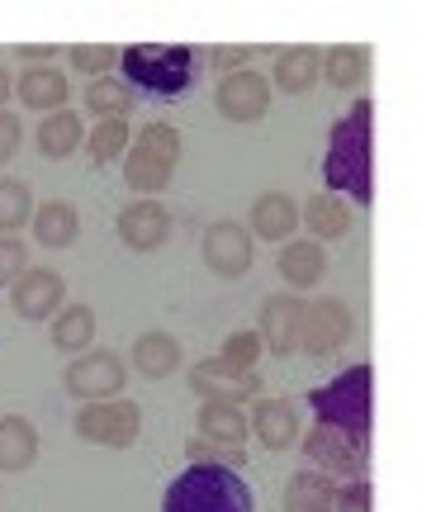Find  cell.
<instances>
[{
    "mask_svg": "<svg viewBox=\"0 0 436 512\" xmlns=\"http://www.w3.org/2000/svg\"><path fill=\"white\" fill-rule=\"evenodd\" d=\"M185 456H190V465H228V460H233V451L195 432V437L185 441Z\"/></svg>",
    "mask_w": 436,
    "mask_h": 512,
    "instance_id": "38",
    "label": "cell"
},
{
    "mask_svg": "<svg viewBox=\"0 0 436 512\" xmlns=\"http://www.w3.org/2000/svg\"><path fill=\"white\" fill-rule=\"evenodd\" d=\"M252 437L266 451H285L299 441V413L290 399H256L252 403Z\"/></svg>",
    "mask_w": 436,
    "mask_h": 512,
    "instance_id": "19",
    "label": "cell"
},
{
    "mask_svg": "<svg viewBox=\"0 0 436 512\" xmlns=\"http://www.w3.org/2000/svg\"><path fill=\"white\" fill-rule=\"evenodd\" d=\"M204 266L218 275V280H242V275L252 271V233L233 219H218L204 228Z\"/></svg>",
    "mask_w": 436,
    "mask_h": 512,
    "instance_id": "11",
    "label": "cell"
},
{
    "mask_svg": "<svg viewBox=\"0 0 436 512\" xmlns=\"http://www.w3.org/2000/svg\"><path fill=\"white\" fill-rule=\"evenodd\" d=\"M190 389L200 394V403H233V408H242L247 399H261V375L228 366L223 356H204V361L190 366Z\"/></svg>",
    "mask_w": 436,
    "mask_h": 512,
    "instance_id": "9",
    "label": "cell"
},
{
    "mask_svg": "<svg viewBox=\"0 0 436 512\" xmlns=\"http://www.w3.org/2000/svg\"><path fill=\"white\" fill-rule=\"evenodd\" d=\"M370 48L365 43H337V48H327L323 53V76L337 86V91H356L370 72Z\"/></svg>",
    "mask_w": 436,
    "mask_h": 512,
    "instance_id": "29",
    "label": "cell"
},
{
    "mask_svg": "<svg viewBox=\"0 0 436 512\" xmlns=\"http://www.w3.org/2000/svg\"><path fill=\"white\" fill-rule=\"evenodd\" d=\"M294 228H304V214H299V204L285 195V190H266V195H256L252 204V238L261 242H290Z\"/></svg>",
    "mask_w": 436,
    "mask_h": 512,
    "instance_id": "16",
    "label": "cell"
},
{
    "mask_svg": "<svg viewBox=\"0 0 436 512\" xmlns=\"http://www.w3.org/2000/svg\"><path fill=\"white\" fill-rule=\"evenodd\" d=\"M195 62H200V53L185 48V43H133L119 57V67L128 76V91H143L152 100H171V95L190 91Z\"/></svg>",
    "mask_w": 436,
    "mask_h": 512,
    "instance_id": "3",
    "label": "cell"
},
{
    "mask_svg": "<svg viewBox=\"0 0 436 512\" xmlns=\"http://www.w3.org/2000/svg\"><path fill=\"white\" fill-rule=\"evenodd\" d=\"M128 147H133V133H128L124 119H105L86 133V157L91 166H109V162H124Z\"/></svg>",
    "mask_w": 436,
    "mask_h": 512,
    "instance_id": "31",
    "label": "cell"
},
{
    "mask_svg": "<svg viewBox=\"0 0 436 512\" xmlns=\"http://www.w3.org/2000/svg\"><path fill=\"white\" fill-rule=\"evenodd\" d=\"M53 347L67 356H86L95 351V309L91 304H67L53 318Z\"/></svg>",
    "mask_w": 436,
    "mask_h": 512,
    "instance_id": "27",
    "label": "cell"
},
{
    "mask_svg": "<svg viewBox=\"0 0 436 512\" xmlns=\"http://www.w3.org/2000/svg\"><path fill=\"white\" fill-rule=\"evenodd\" d=\"M351 328H356V318L346 309V299H313L309 313H304V342L299 351L313 356V361H323L332 351H342L351 342Z\"/></svg>",
    "mask_w": 436,
    "mask_h": 512,
    "instance_id": "12",
    "label": "cell"
},
{
    "mask_svg": "<svg viewBox=\"0 0 436 512\" xmlns=\"http://www.w3.org/2000/svg\"><path fill=\"white\" fill-rule=\"evenodd\" d=\"M209 57H214L218 67H223V76H228V72H242V67H252V53H247V48H214Z\"/></svg>",
    "mask_w": 436,
    "mask_h": 512,
    "instance_id": "40",
    "label": "cell"
},
{
    "mask_svg": "<svg viewBox=\"0 0 436 512\" xmlns=\"http://www.w3.org/2000/svg\"><path fill=\"white\" fill-rule=\"evenodd\" d=\"M162 512H256V498L233 465H190L166 484Z\"/></svg>",
    "mask_w": 436,
    "mask_h": 512,
    "instance_id": "2",
    "label": "cell"
},
{
    "mask_svg": "<svg viewBox=\"0 0 436 512\" xmlns=\"http://www.w3.org/2000/svg\"><path fill=\"white\" fill-rule=\"evenodd\" d=\"M332 512H375V484L370 479H351L337 489V508Z\"/></svg>",
    "mask_w": 436,
    "mask_h": 512,
    "instance_id": "37",
    "label": "cell"
},
{
    "mask_svg": "<svg viewBox=\"0 0 436 512\" xmlns=\"http://www.w3.org/2000/svg\"><path fill=\"white\" fill-rule=\"evenodd\" d=\"M10 309L24 318V323H48L57 313L67 309V280L48 266H29L10 285Z\"/></svg>",
    "mask_w": 436,
    "mask_h": 512,
    "instance_id": "10",
    "label": "cell"
},
{
    "mask_svg": "<svg viewBox=\"0 0 436 512\" xmlns=\"http://www.w3.org/2000/svg\"><path fill=\"white\" fill-rule=\"evenodd\" d=\"M309 408L318 413L323 427H337V432H351V437L370 441V427H375V370L365 366V361L361 366H346L337 380L313 389Z\"/></svg>",
    "mask_w": 436,
    "mask_h": 512,
    "instance_id": "4",
    "label": "cell"
},
{
    "mask_svg": "<svg viewBox=\"0 0 436 512\" xmlns=\"http://www.w3.org/2000/svg\"><path fill=\"white\" fill-rule=\"evenodd\" d=\"M133 147H143V152H152V157H162L166 166H181V128H171V124H147L138 138H133Z\"/></svg>",
    "mask_w": 436,
    "mask_h": 512,
    "instance_id": "34",
    "label": "cell"
},
{
    "mask_svg": "<svg viewBox=\"0 0 436 512\" xmlns=\"http://www.w3.org/2000/svg\"><path fill=\"white\" fill-rule=\"evenodd\" d=\"M114 228H119V242L128 252H162L176 223H171V209L162 200H128Z\"/></svg>",
    "mask_w": 436,
    "mask_h": 512,
    "instance_id": "13",
    "label": "cell"
},
{
    "mask_svg": "<svg viewBox=\"0 0 436 512\" xmlns=\"http://www.w3.org/2000/svg\"><path fill=\"white\" fill-rule=\"evenodd\" d=\"M62 384H67V394H72L76 403H109L124 394L128 366L119 351L95 347V351H86V356H72V366L62 370Z\"/></svg>",
    "mask_w": 436,
    "mask_h": 512,
    "instance_id": "6",
    "label": "cell"
},
{
    "mask_svg": "<svg viewBox=\"0 0 436 512\" xmlns=\"http://www.w3.org/2000/svg\"><path fill=\"white\" fill-rule=\"evenodd\" d=\"M19 147H24V119L10 110H0V166L10 162Z\"/></svg>",
    "mask_w": 436,
    "mask_h": 512,
    "instance_id": "39",
    "label": "cell"
},
{
    "mask_svg": "<svg viewBox=\"0 0 436 512\" xmlns=\"http://www.w3.org/2000/svg\"><path fill=\"white\" fill-rule=\"evenodd\" d=\"M76 233H81V214H76L72 200H48L34 209V238L38 247H48V252H62V247H72Z\"/></svg>",
    "mask_w": 436,
    "mask_h": 512,
    "instance_id": "22",
    "label": "cell"
},
{
    "mask_svg": "<svg viewBox=\"0 0 436 512\" xmlns=\"http://www.w3.org/2000/svg\"><path fill=\"white\" fill-rule=\"evenodd\" d=\"M15 91H19V105L24 110H34V114H57V110H67V100H72V81L57 72V67H24L15 81Z\"/></svg>",
    "mask_w": 436,
    "mask_h": 512,
    "instance_id": "15",
    "label": "cell"
},
{
    "mask_svg": "<svg viewBox=\"0 0 436 512\" xmlns=\"http://www.w3.org/2000/svg\"><path fill=\"white\" fill-rule=\"evenodd\" d=\"M19 57H24L29 67H53L57 43H24V48H19Z\"/></svg>",
    "mask_w": 436,
    "mask_h": 512,
    "instance_id": "41",
    "label": "cell"
},
{
    "mask_svg": "<svg viewBox=\"0 0 436 512\" xmlns=\"http://www.w3.org/2000/svg\"><path fill=\"white\" fill-rule=\"evenodd\" d=\"M299 214H304V228L313 233V242H337V238H346V228H351V204H346L342 195H332V190L309 195V204H304Z\"/></svg>",
    "mask_w": 436,
    "mask_h": 512,
    "instance_id": "24",
    "label": "cell"
},
{
    "mask_svg": "<svg viewBox=\"0 0 436 512\" xmlns=\"http://www.w3.org/2000/svg\"><path fill=\"white\" fill-rule=\"evenodd\" d=\"M171 171H176V166H166L162 157H152V152H143V147H128L124 185L128 190H138V200H157L166 185H171Z\"/></svg>",
    "mask_w": 436,
    "mask_h": 512,
    "instance_id": "28",
    "label": "cell"
},
{
    "mask_svg": "<svg viewBox=\"0 0 436 512\" xmlns=\"http://www.w3.org/2000/svg\"><path fill=\"white\" fill-rule=\"evenodd\" d=\"M86 114H95V124L105 119H124L133 114V91H128L124 76H105V81H91L86 86Z\"/></svg>",
    "mask_w": 436,
    "mask_h": 512,
    "instance_id": "30",
    "label": "cell"
},
{
    "mask_svg": "<svg viewBox=\"0 0 436 512\" xmlns=\"http://www.w3.org/2000/svg\"><path fill=\"white\" fill-rule=\"evenodd\" d=\"M29 271V247L19 238H0V285H15Z\"/></svg>",
    "mask_w": 436,
    "mask_h": 512,
    "instance_id": "36",
    "label": "cell"
},
{
    "mask_svg": "<svg viewBox=\"0 0 436 512\" xmlns=\"http://www.w3.org/2000/svg\"><path fill=\"white\" fill-rule=\"evenodd\" d=\"M10 95H15V76L0 67V110H5V100H10Z\"/></svg>",
    "mask_w": 436,
    "mask_h": 512,
    "instance_id": "42",
    "label": "cell"
},
{
    "mask_svg": "<svg viewBox=\"0 0 436 512\" xmlns=\"http://www.w3.org/2000/svg\"><path fill=\"white\" fill-rule=\"evenodd\" d=\"M337 508V479L323 470H299L285 479V512H332Z\"/></svg>",
    "mask_w": 436,
    "mask_h": 512,
    "instance_id": "25",
    "label": "cell"
},
{
    "mask_svg": "<svg viewBox=\"0 0 436 512\" xmlns=\"http://www.w3.org/2000/svg\"><path fill=\"white\" fill-rule=\"evenodd\" d=\"M218 356H223V361H228V366H237V370H256V361H261V356H266V342H261V332H228V337H223V351H218Z\"/></svg>",
    "mask_w": 436,
    "mask_h": 512,
    "instance_id": "35",
    "label": "cell"
},
{
    "mask_svg": "<svg viewBox=\"0 0 436 512\" xmlns=\"http://www.w3.org/2000/svg\"><path fill=\"white\" fill-rule=\"evenodd\" d=\"M38 460V427L19 413H5L0 418V470L5 475H24Z\"/></svg>",
    "mask_w": 436,
    "mask_h": 512,
    "instance_id": "21",
    "label": "cell"
},
{
    "mask_svg": "<svg viewBox=\"0 0 436 512\" xmlns=\"http://www.w3.org/2000/svg\"><path fill=\"white\" fill-rule=\"evenodd\" d=\"M275 271L285 275V285H290V290H313V285H323V275H327L323 242L290 238L285 247H280V256H275Z\"/></svg>",
    "mask_w": 436,
    "mask_h": 512,
    "instance_id": "17",
    "label": "cell"
},
{
    "mask_svg": "<svg viewBox=\"0 0 436 512\" xmlns=\"http://www.w3.org/2000/svg\"><path fill=\"white\" fill-rule=\"evenodd\" d=\"M365 446L370 441L351 437V432H337V427H323V422H313L309 432H304V456H309V470H323L327 479H365Z\"/></svg>",
    "mask_w": 436,
    "mask_h": 512,
    "instance_id": "7",
    "label": "cell"
},
{
    "mask_svg": "<svg viewBox=\"0 0 436 512\" xmlns=\"http://www.w3.org/2000/svg\"><path fill=\"white\" fill-rule=\"evenodd\" d=\"M133 370H138L143 380H171V375L181 370V337H171V332H162V328L143 332V337L133 342Z\"/></svg>",
    "mask_w": 436,
    "mask_h": 512,
    "instance_id": "20",
    "label": "cell"
},
{
    "mask_svg": "<svg viewBox=\"0 0 436 512\" xmlns=\"http://www.w3.org/2000/svg\"><path fill=\"white\" fill-rule=\"evenodd\" d=\"M323 181L337 195L370 204L375 200V105L356 100L351 110L332 124L327 138V157H323Z\"/></svg>",
    "mask_w": 436,
    "mask_h": 512,
    "instance_id": "1",
    "label": "cell"
},
{
    "mask_svg": "<svg viewBox=\"0 0 436 512\" xmlns=\"http://www.w3.org/2000/svg\"><path fill=\"white\" fill-rule=\"evenodd\" d=\"M34 190L24 181H0V238H15L24 223H34Z\"/></svg>",
    "mask_w": 436,
    "mask_h": 512,
    "instance_id": "32",
    "label": "cell"
},
{
    "mask_svg": "<svg viewBox=\"0 0 436 512\" xmlns=\"http://www.w3.org/2000/svg\"><path fill=\"white\" fill-rule=\"evenodd\" d=\"M76 437L91 441V446H109V451H128L133 441L143 437V408L128 399H109V403H81L76 408Z\"/></svg>",
    "mask_w": 436,
    "mask_h": 512,
    "instance_id": "5",
    "label": "cell"
},
{
    "mask_svg": "<svg viewBox=\"0 0 436 512\" xmlns=\"http://www.w3.org/2000/svg\"><path fill=\"white\" fill-rule=\"evenodd\" d=\"M271 95H275L271 76L256 72V67H242V72H228L218 81L214 105L228 124H261L271 114Z\"/></svg>",
    "mask_w": 436,
    "mask_h": 512,
    "instance_id": "8",
    "label": "cell"
},
{
    "mask_svg": "<svg viewBox=\"0 0 436 512\" xmlns=\"http://www.w3.org/2000/svg\"><path fill=\"white\" fill-rule=\"evenodd\" d=\"M119 57H124V48H114V43H72V48H67L72 72L91 76V81H105V76H114Z\"/></svg>",
    "mask_w": 436,
    "mask_h": 512,
    "instance_id": "33",
    "label": "cell"
},
{
    "mask_svg": "<svg viewBox=\"0 0 436 512\" xmlns=\"http://www.w3.org/2000/svg\"><path fill=\"white\" fill-rule=\"evenodd\" d=\"M323 76V53L309 48V43H294V48H280L275 53V67H271V86L285 95H304L318 86Z\"/></svg>",
    "mask_w": 436,
    "mask_h": 512,
    "instance_id": "18",
    "label": "cell"
},
{
    "mask_svg": "<svg viewBox=\"0 0 436 512\" xmlns=\"http://www.w3.org/2000/svg\"><path fill=\"white\" fill-rule=\"evenodd\" d=\"M304 313H309V299H299V294H271V299L261 304V323H256L266 351L294 356L299 342H304Z\"/></svg>",
    "mask_w": 436,
    "mask_h": 512,
    "instance_id": "14",
    "label": "cell"
},
{
    "mask_svg": "<svg viewBox=\"0 0 436 512\" xmlns=\"http://www.w3.org/2000/svg\"><path fill=\"white\" fill-rule=\"evenodd\" d=\"M81 147H86V124H81L76 110H57L38 124V152H43L48 162H67Z\"/></svg>",
    "mask_w": 436,
    "mask_h": 512,
    "instance_id": "23",
    "label": "cell"
},
{
    "mask_svg": "<svg viewBox=\"0 0 436 512\" xmlns=\"http://www.w3.org/2000/svg\"><path fill=\"white\" fill-rule=\"evenodd\" d=\"M247 432H252V413H247V408H233V403H200V437L237 451V446L247 441Z\"/></svg>",
    "mask_w": 436,
    "mask_h": 512,
    "instance_id": "26",
    "label": "cell"
}]
</instances>
